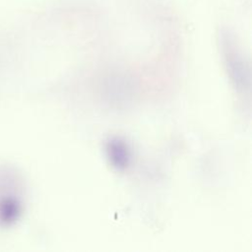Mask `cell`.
<instances>
[{"label": "cell", "instance_id": "obj_1", "mask_svg": "<svg viewBox=\"0 0 252 252\" xmlns=\"http://www.w3.org/2000/svg\"><path fill=\"white\" fill-rule=\"evenodd\" d=\"M106 153L110 162L118 169L128 166L131 158L127 144L118 138L111 139L106 145Z\"/></svg>", "mask_w": 252, "mask_h": 252}]
</instances>
